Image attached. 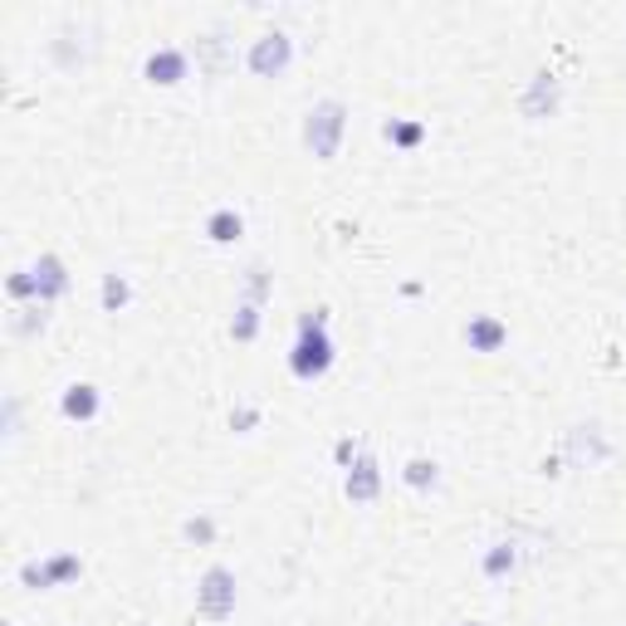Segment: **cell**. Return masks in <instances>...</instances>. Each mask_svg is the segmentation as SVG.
<instances>
[{
  "label": "cell",
  "instance_id": "10",
  "mask_svg": "<svg viewBox=\"0 0 626 626\" xmlns=\"http://www.w3.org/2000/svg\"><path fill=\"white\" fill-rule=\"evenodd\" d=\"M29 270H35V284H39V303H54L68 293V264L59 254H39Z\"/></svg>",
  "mask_w": 626,
  "mask_h": 626
},
{
  "label": "cell",
  "instance_id": "4",
  "mask_svg": "<svg viewBox=\"0 0 626 626\" xmlns=\"http://www.w3.org/2000/svg\"><path fill=\"white\" fill-rule=\"evenodd\" d=\"M196 612L205 622H225L235 616V573L225 563H211L201 573V587H196Z\"/></svg>",
  "mask_w": 626,
  "mask_h": 626
},
{
  "label": "cell",
  "instance_id": "18",
  "mask_svg": "<svg viewBox=\"0 0 626 626\" xmlns=\"http://www.w3.org/2000/svg\"><path fill=\"white\" fill-rule=\"evenodd\" d=\"M5 293L15 303H29L35 299L39 303V284H35V270H10V279H5Z\"/></svg>",
  "mask_w": 626,
  "mask_h": 626
},
{
  "label": "cell",
  "instance_id": "25",
  "mask_svg": "<svg viewBox=\"0 0 626 626\" xmlns=\"http://www.w3.org/2000/svg\"><path fill=\"white\" fill-rule=\"evenodd\" d=\"M460 626H485V622H460Z\"/></svg>",
  "mask_w": 626,
  "mask_h": 626
},
{
  "label": "cell",
  "instance_id": "17",
  "mask_svg": "<svg viewBox=\"0 0 626 626\" xmlns=\"http://www.w3.org/2000/svg\"><path fill=\"white\" fill-rule=\"evenodd\" d=\"M260 313H264V303H254V299H240V303H235L230 338H235V342H254V333H260Z\"/></svg>",
  "mask_w": 626,
  "mask_h": 626
},
{
  "label": "cell",
  "instance_id": "13",
  "mask_svg": "<svg viewBox=\"0 0 626 626\" xmlns=\"http://www.w3.org/2000/svg\"><path fill=\"white\" fill-rule=\"evenodd\" d=\"M205 235H211L215 245H235L245 235V215L230 211V205H221V211L205 215Z\"/></svg>",
  "mask_w": 626,
  "mask_h": 626
},
{
  "label": "cell",
  "instance_id": "23",
  "mask_svg": "<svg viewBox=\"0 0 626 626\" xmlns=\"http://www.w3.org/2000/svg\"><path fill=\"white\" fill-rule=\"evenodd\" d=\"M333 455H338V465H342V470H348V465H352V460H358V455H362V446H358V440H352V436H342V440H338V446H333Z\"/></svg>",
  "mask_w": 626,
  "mask_h": 626
},
{
  "label": "cell",
  "instance_id": "15",
  "mask_svg": "<svg viewBox=\"0 0 626 626\" xmlns=\"http://www.w3.org/2000/svg\"><path fill=\"white\" fill-rule=\"evenodd\" d=\"M381 137H387L391 147H401V152H411V147L426 142V123H421V117H391V123L381 127Z\"/></svg>",
  "mask_w": 626,
  "mask_h": 626
},
{
  "label": "cell",
  "instance_id": "7",
  "mask_svg": "<svg viewBox=\"0 0 626 626\" xmlns=\"http://www.w3.org/2000/svg\"><path fill=\"white\" fill-rule=\"evenodd\" d=\"M342 494H348L352 504H372V499L381 494V465L367 455V450L348 465V475H342Z\"/></svg>",
  "mask_w": 626,
  "mask_h": 626
},
{
  "label": "cell",
  "instance_id": "21",
  "mask_svg": "<svg viewBox=\"0 0 626 626\" xmlns=\"http://www.w3.org/2000/svg\"><path fill=\"white\" fill-rule=\"evenodd\" d=\"M186 538H191V543H211L215 524H211V518H186Z\"/></svg>",
  "mask_w": 626,
  "mask_h": 626
},
{
  "label": "cell",
  "instance_id": "3",
  "mask_svg": "<svg viewBox=\"0 0 626 626\" xmlns=\"http://www.w3.org/2000/svg\"><path fill=\"white\" fill-rule=\"evenodd\" d=\"M289 64H293V39L284 35V29H264V35H254L250 49H245V68H250L254 78H279Z\"/></svg>",
  "mask_w": 626,
  "mask_h": 626
},
{
  "label": "cell",
  "instance_id": "20",
  "mask_svg": "<svg viewBox=\"0 0 626 626\" xmlns=\"http://www.w3.org/2000/svg\"><path fill=\"white\" fill-rule=\"evenodd\" d=\"M245 299H254V303L270 299V270H264V264H250V279H245Z\"/></svg>",
  "mask_w": 626,
  "mask_h": 626
},
{
  "label": "cell",
  "instance_id": "24",
  "mask_svg": "<svg viewBox=\"0 0 626 626\" xmlns=\"http://www.w3.org/2000/svg\"><path fill=\"white\" fill-rule=\"evenodd\" d=\"M20 430V406H15V397L5 401V436H15Z\"/></svg>",
  "mask_w": 626,
  "mask_h": 626
},
{
  "label": "cell",
  "instance_id": "12",
  "mask_svg": "<svg viewBox=\"0 0 626 626\" xmlns=\"http://www.w3.org/2000/svg\"><path fill=\"white\" fill-rule=\"evenodd\" d=\"M514 567H518V548L504 543V538H499V543H489L485 558H479V573H485L489 583H504V577L514 573Z\"/></svg>",
  "mask_w": 626,
  "mask_h": 626
},
{
  "label": "cell",
  "instance_id": "22",
  "mask_svg": "<svg viewBox=\"0 0 626 626\" xmlns=\"http://www.w3.org/2000/svg\"><path fill=\"white\" fill-rule=\"evenodd\" d=\"M254 421H260V406H250V401H240V406L230 411V426H235V430H250Z\"/></svg>",
  "mask_w": 626,
  "mask_h": 626
},
{
  "label": "cell",
  "instance_id": "6",
  "mask_svg": "<svg viewBox=\"0 0 626 626\" xmlns=\"http://www.w3.org/2000/svg\"><path fill=\"white\" fill-rule=\"evenodd\" d=\"M142 74H147V84L172 88V84H181V78L191 74V54H186V49H176V45H162V49H152V54H147Z\"/></svg>",
  "mask_w": 626,
  "mask_h": 626
},
{
  "label": "cell",
  "instance_id": "5",
  "mask_svg": "<svg viewBox=\"0 0 626 626\" xmlns=\"http://www.w3.org/2000/svg\"><path fill=\"white\" fill-rule=\"evenodd\" d=\"M74 577H84V558L78 553H49V558H29V563H20V583L35 587V592L64 587V583H74Z\"/></svg>",
  "mask_w": 626,
  "mask_h": 626
},
{
  "label": "cell",
  "instance_id": "1",
  "mask_svg": "<svg viewBox=\"0 0 626 626\" xmlns=\"http://www.w3.org/2000/svg\"><path fill=\"white\" fill-rule=\"evenodd\" d=\"M333 333H328V309H309L299 318V333H293V348H289V372L299 381H318L333 372Z\"/></svg>",
  "mask_w": 626,
  "mask_h": 626
},
{
  "label": "cell",
  "instance_id": "8",
  "mask_svg": "<svg viewBox=\"0 0 626 626\" xmlns=\"http://www.w3.org/2000/svg\"><path fill=\"white\" fill-rule=\"evenodd\" d=\"M558 103H563V84H558V74H534L524 88V98H518V108H524V117H553Z\"/></svg>",
  "mask_w": 626,
  "mask_h": 626
},
{
  "label": "cell",
  "instance_id": "11",
  "mask_svg": "<svg viewBox=\"0 0 626 626\" xmlns=\"http://www.w3.org/2000/svg\"><path fill=\"white\" fill-rule=\"evenodd\" d=\"M59 411H64V421H93L103 411V397H98L93 381H68L64 397H59Z\"/></svg>",
  "mask_w": 626,
  "mask_h": 626
},
{
  "label": "cell",
  "instance_id": "14",
  "mask_svg": "<svg viewBox=\"0 0 626 626\" xmlns=\"http://www.w3.org/2000/svg\"><path fill=\"white\" fill-rule=\"evenodd\" d=\"M98 303H103V313H123L127 303H133V284H127V274L108 270L103 284H98Z\"/></svg>",
  "mask_w": 626,
  "mask_h": 626
},
{
  "label": "cell",
  "instance_id": "19",
  "mask_svg": "<svg viewBox=\"0 0 626 626\" xmlns=\"http://www.w3.org/2000/svg\"><path fill=\"white\" fill-rule=\"evenodd\" d=\"M45 303H35V309H15V318H10V328L20 333V338H29V333H45Z\"/></svg>",
  "mask_w": 626,
  "mask_h": 626
},
{
  "label": "cell",
  "instance_id": "9",
  "mask_svg": "<svg viewBox=\"0 0 626 626\" xmlns=\"http://www.w3.org/2000/svg\"><path fill=\"white\" fill-rule=\"evenodd\" d=\"M509 342V323L494 318V313H475L465 323V348L470 352H499Z\"/></svg>",
  "mask_w": 626,
  "mask_h": 626
},
{
  "label": "cell",
  "instance_id": "2",
  "mask_svg": "<svg viewBox=\"0 0 626 626\" xmlns=\"http://www.w3.org/2000/svg\"><path fill=\"white\" fill-rule=\"evenodd\" d=\"M342 133H348V108L342 98H318L303 117V147H309L318 162H333L342 147Z\"/></svg>",
  "mask_w": 626,
  "mask_h": 626
},
{
  "label": "cell",
  "instance_id": "16",
  "mask_svg": "<svg viewBox=\"0 0 626 626\" xmlns=\"http://www.w3.org/2000/svg\"><path fill=\"white\" fill-rule=\"evenodd\" d=\"M401 485H406V489H421V494H426V489L440 485V465H436V460H426V455H411L406 465H401Z\"/></svg>",
  "mask_w": 626,
  "mask_h": 626
}]
</instances>
